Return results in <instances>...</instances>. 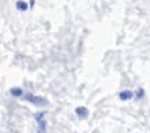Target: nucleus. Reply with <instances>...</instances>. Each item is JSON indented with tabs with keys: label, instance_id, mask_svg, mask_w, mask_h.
Listing matches in <instances>:
<instances>
[{
	"label": "nucleus",
	"instance_id": "obj_2",
	"mask_svg": "<svg viewBox=\"0 0 150 133\" xmlns=\"http://www.w3.org/2000/svg\"><path fill=\"white\" fill-rule=\"evenodd\" d=\"M134 97H135V92H132V91H129V89H126V91H121V92L118 94V99H120L121 101L132 100Z\"/></svg>",
	"mask_w": 150,
	"mask_h": 133
},
{
	"label": "nucleus",
	"instance_id": "obj_1",
	"mask_svg": "<svg viewBox=\"0 0 150 133\" xmlns=\"http://www.w3.org/2000/svg\"><path fill=\"white\" fill-rule=\"evenodd\" d=\"M23 99L24 100H28L33 104H37V106H44V104H47V100L46 99H42V97H37V95H33V94H23Z\"/></svg>",
	"mask_w": 150,
	"mask_h": 133
},
{
	"label": "nucleus",
	"instance_id": "obj_4",
	"mask_svg": "<svg viewBox=\"0 0 150 133\" xmlns=\"http://www.w3.org/2000/svg\"><path fill=\"white\" fill-rule=\"evenodd\" d=\"M76 115L79 118H86L88 117V109L83 108V106H79V108H76Z\"/></svg>",
	"mask_w": 150,
	"mask_h": 133
},
{
	"label": "nucleus",
	"instance_id": "obj_6",
	"mask_svg": "<svg viewBox=\"0 0 150 133\" xmlns=\"http://www.w3.org/2000/svg\"><path fill=\"white\" fill-rule=\"evenodd\" d=\"M144 89H141V88H139V89L135 92V99H143V97H144Z\"/></svg>",
	"mask_w": 150,
	"mask_h": 133
},
{
	"label": "nucleus",
	"instance_id": "obj_3",
	"mask_svg": "<svg viewBox=\"0 0 150 133\" xmlns=\"http://www.w3.org/2000/svg\"><path fill=\"white\" fill-rule=\"evenodd\" d=\"M15 8H17V11H20V12H24V11H28V9H29V3H26L24 0H17V3H15Z\"/></svg>",
	"mask_w": 150,
	"mask_h": 133
},
{
	"label": "nucleus",
	"instance_id": "obj_5",
	"mask_svg": "<svg viewBox=\"0 0 150 133\" xmlns=\"http://www.w3.org/2000/svg\"><path fill=\"white\" fill-rule=\"evenodd\" d=\"M9 94L12 95V97H23V89L21 88H11L9 89Z\"/></svg>",
	"mask_w": 150,
	"mask_h": 133
},
{
	"label": "nucleus",
	"instance_id": "obj_7",
	"mask_svg": "<svg viewBox=\"0 0 150 133\" xmlns=\"http://www.w3.org/2000/svg\"><path fill=\"white\" fill-rule=\"evenodd\" d=\"M35 5V0H30V3H29V8H32Z\"/></svg>",
	"mask_w": 150,
	"mask_h": 133
}]
</instances>
